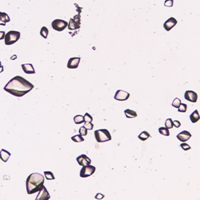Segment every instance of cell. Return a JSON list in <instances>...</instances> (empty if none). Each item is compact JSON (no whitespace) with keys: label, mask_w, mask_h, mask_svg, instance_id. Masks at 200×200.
I'll use <instances>...</instances> for the list:
<instances>
[{"label":"cell","mask_w":200,"mask_h":200,"mask_svg":"<svg viewBox=\"0 0 200 200\" xmlns=\"http://www.w3.org/2000/svg\"><path fill=\"white\" fill-rule=\"evenodd\" d=\"M34 86L25 78L17 76L11 79L5 85L4 89L17 97H22L30 92Z\"/></svg>","instance_id":"1"},{"label":"cell","mask_w":200,"mask_h":200,"mask_svg":"<svg viewBox=\"0 0 200 200\" xmlns=\"http://www.w3.org/2000/svg\"><path fill=\"white\" fill-rule=\"evenodd\" d=\"M44 177L38 173L31 174L27 177L26 182V190L29 195L36 193L42 190L44 187Z\"/></svg>","instance_id":"2"},{"label":"cell","mask_w":200,"mask_h":200,"mask_svg":"<svg viewBox=\"0 0 200 200\" xmlns=\"http://www.w3.org/2000/svg\"><path fill=\"white\" fill-rule=\"evenodd\" d=\"M95 137L99 143L105 142L112 140L110 133L106 129H100L94 132Z\"/></svg>","instance_id":"3"},{"label":"cell","mask_w":200,"mask_h":200,"mask_svg":"<svg viewBox=\"0 0 200 200\" xmlns=\"http://www.w3.org/2000/svg\"><path fill=\"white\" fill-rule=\"evenodd\" d=\"M21 37L20 32L10 31L5 35V44L6 45H13L19 41Z\"/></svg>","instance_id":"4"},{"label":"cell","mask_w":200,"mask_h":200,"mask_svg":"<svg viewBox=\"0 0 200 200\" xmlns=\"http://www.w3.org/2000/svg\"><path fill=\"white\" fill-rule=\"evenodd\" d=\"M52 27L54 30L59 32L63 31L68 25V23L66 21L59 19L54 20L52 23Z\"/></svg>","instance_id":"5"},{"label":"cell","mask_w":200,"mask_h":200,"mask_svg":"<svg viewBox=\"0 0 200 200\" xmlns=\"http://www.w3.org/2000/svg\"><path fill=\"white\" fill-rule=\"evenodd\" d=\"M96 170V167L91 165L84 166L80 172V176L82 178H86L93 175Z\"/></svg>","instance_id":"6"},{"label":"cell","mask_w":200,"mask_h":200,"mask_svg":"<svg viewBox=\"0 0 200 200\" xmlns=\"http://www.w3.org/2000/svg\"><path fill=\"white\" fill-rule=\"evenodd\" d=\"M130 94L123 90H118L115 93L114 99L118 101H125L130 98Z\"/></svg>","instance_id":"7"},{"label":"cell","mask_w":200,"mask_h":200,"mask_svg":"<svg viewBox=\"0 0 200 200\" xmlns=\"http://www.w3.org/2000/svg\"><path fill=\"white\" fill-rule=\"evenodd\" d=\"M177 21L175 18L172 17L168 19L163 24V27L165 30L167 31H170L177 24Z\"/></svg>","instance_id":"8"},{"label":"cell","mask_w":200,"mask_h":200,"mask_svg":"<svg viewBox=\"0 0 200 200\" xmlns=\"http://www.w3.org/2000/svg\"><path fill=\"white\" fill-rule=\"evenodd\" d=\"M76 160L80 166L82 167L90 165L91 163V160L85 154H82L79 155L77 158Z\"/></svg>","instance_id":"9"},{"label":"cell","mask_w":200,"mask_h":200,"mask_svg":"<svg viewBox=\"0 0 200 200\" xmlns=\"http://www.w3.org/2000/svg\"><path fill=\"white\" fill-rule=\"evenodd\" d=\"M184 97L186 100L192 102H196L198 99L197 94L191 90L186 91Z\"/></svg>","instance_id":"10"},{"label":"cell","mask_w":200,"mask_h":200,"mask_svg":"<svg viewBox=\"0 0 200 200\" xmlns=\"http://www.w3.org/2000/svg\"><path fill=\"white\" fill-rule=\"evenodd\" d=\"M80 17H77V19H71L70 21L68 28V29L71 30H76L79 29L80 28Z\"/></svg>","instance_id":"11"},{"label":"cell","mask_w":200,"mask_h":200,"mask_svg":"<svg viewBox=\"0 0 200 200\" xmlns=\"http://www.w3.org/2000/svg\"><path fill=\"white\" fill-rule=\"evenodd\" d=\"M81 58L79 57L71 58L69 60L67 63L68 68L76 69L78 68L80 62Z\"/></svg>","instance_id":"12"},{"label":"cell","mask_w":200,"mask_h":200,"mask_svg":"<svg viewBox=\"0 0 200 200\" xmlns=\"http://www.w3.org/2000/svg\"><path fill=\"white\" fill-rule=\"evenodd\" d=\"M50 195L45 186L42 190L39 191V194L37 196L36 200H48L50 198Z\"/></svg>","instance_id":"13"},{"label":"cell","mask_w":200,"mask_h":200,"mask_svg":"<svg viewBox=\"0 0 200 200\" xmlns=\"http://www.w3.org/2000/svg\"><path fill=\"white\" fill-rule=\"evenodd\" d=\"M191 136V134L187 131H183L177 134V138L182 142H185L190 139Z\"/></svg>","instance_id":"14"},{"label":"cell","mask_w":200,"mask_h":200,"mask_svg":"<svg viewBox=\"0 0 200 200\" xmlns=\"http://www.w3.org/2000/svg\"><path fill=\"white\" fill-rule=\"evenodd\" d=\"M23 71L25 74H35V71L33 65L31 63L23 64L21 65Z\"/></svg>","instance_id":"15"},{"label":"cell","mask_w":200,"mask_h":200,"mask_svg":"<svg viewBox=\"0 0 200 200\" xmlns=\"http://www.w3.org/2000/svg\"><path fill=\"white\" fill-rule=\"evenodd\" d=\"M11 20L9 16L5 12L0 11V25H6V23H9Z\"/></svg>","instance_id":"16"},{"label":"cell","mask_w":200,"mask_h":200,"mask_svg":"<svg viewBox=\"0 0 200 200\" xmlns=\"http://www.w3.org/2000/svg\"><path fill=\"white\" fill-rule=\"evenodd\" d=\"M11 155L10 152L4 149H2L0 151V159L5 163L8 161Z\"/></svg>","instance_id":"17"},{"label":"cell","mask_w":200,"mask_h":200,"mask_svg":"<svg viewBox=\"0 0 200 200\" xmlns=\"http://www.w3.org/2000/svg\"><path fill=\"white\" fill-rule=\"evenodd\" d=\"M190 118L193 123H195L199 120L200 117L197 110H195L190 115Z\"/></svg>","instance_id":"18"},{"label":"cell","mask_w":200,"mask_h":200,"mask_svg":"<svg viewBox=\"0 0 200 200\" xmlns=\"http://www.w3.org/2000/svg\"><path fill=\"white\" fill-rule=\"evenodd\" d=\"M125 114L127 118H135L137 116V114L135 111L128 109L124 111Z\"/></svg>","instance_id":"19"},{"label":"cell","mask_w":200,"mask_h":200,"mask_svg":"<svg viewBox=\"0 0 200 200\" xmlns=\"http://www.w3.org/2000/svg\"><path fill=\"white\" fill-rule=\"evenodd\" d=\"M74 120L76 124H80L84 122V116L81 115H77L74 118Z\"/></svg>","instance_id":"20"},{"label":"cell","mask_w":200,"mask_h":200,"mask_svg":"<svg viewBox=\"0 0 200 200\" xmlns=\"http://www.w3.org/2000/svg\"><path fill=\"white\" fill-rule=\"evenodd\" d=\"M150 136V134L146 131H144L138 135V138L140 140L144 141L148 139Z\"/></svg>","instance_id":"21"},{"label":"cell","mask_w":200,"mask_h":200,"mask_svg":"<svg viewBox=\"0 0 200 200\" xmlns=\"http://www.w3.org/2000/svg\"><path fill=\"white\" fill-rule=\"evenodd\" d=\"M158 131L159 133L162 135H164L165 136H170V132L167 128L161 127L159 128Z\"/></svg>","instance_id":"22"},{"label":"cell","mask_w":200,"mask_h":200,"mask_svg":"<svg viewBox=\"0 0 200 200\" xmlns=\"http://www.w3.org/2000/svg\"><path fill=\"white\" fill-rule=\"evenodd\" d=\"M49 34V30L45 26H43L41 28L40 31V35L42 37L45 39H47Z\"/></svg>","instance_id":"23"},{"label":"cell","mask_w":200,"mask_h":200,"mask_svg":"<svg viewBox=\"0 0 200 200\" xmlns=\"http://www.w3.org/2000/svg\"><path fill=\"white\" fill-rule=\"evenodd\" d=\"M71 139L75 142L79 143L84 141V140L80 134H77L72 136Z\"/></svg>","instance_id":"24"},{"label":"cell","mask_w":200,"mask_h":200,"mask_svg":"<svg viewBox=\"0 0 200 200\" xmlns=\"http://www.w3.org/2000/svg\"><path fill=\"white\" fill-rule=\"evenodd\" d=\"M44 173L45 178L48 180H52L55 179L53 173L50 171H45Z\"/></svg>","instance_id":"25"},{"label":"cell","mask_w":200,"mask_h":200,"mask_svg":"<svg viewBox=\"0 0 200 200\" xmlns=\"http://www.w3.org/2000/svg\"><path fill=\"white\" fill-rule=\"evenodd\" d=\"M165 126L168 129H171L173 127V122L171 118H168L165 122Z\"/></svg>","instance_id":"26"},{"label":"cell","mask_w":200,"mask_h":200,"mask_svg":"<svg viewBox=\"0 0 200 200\" xmlns=\"http://www.w3.org/2000/svg\"><path fill=\"white\" fill-rule=\"evenodd\" d=\"M181 103V100L178 98H175L174 100H173V102L172 103V106L174 107L177 108H178L179 107Z\"/></svg>","instance_id":"27"},{"label":"cell","mask_w":200,"mask_h":200,"mask_svg":"<svg viewBox=\"0 0 200 200\" xmlns=\"http://www.w3.org/2000/svg\"><path fill=\"white\" fill-rule=\"evenodd\" d=\"M187 105L184 103H181L179 107L178 112H182V113H185L187 111Z\"/></svg>","instance_id":"28"},{"label":"cell","mask_w":200,"mask_h":200,"mask_svg":"<svg viewBox=\"0 0 200 200\" xmlns=\"http://www.w3.org/2000/svg\"><path fill=\"white\" fill-rule=\"evenodd\" d=\"M84 122H92L93 120V117L88 113H86L84 116Z\"/></svg>","instance_id":"29"},{"label":"cell","mask_w":200,"mask_h":200,"mask_svg":"<svg viewBox=\"0 0 200 200\" xmlns=\"http://www.w3.org/2000/svg\"><path fill=\"white\" fill-rule=\"evenodd\" d=\"M79 133L82 136H85L87 134V130L86 129L85 127H81L79 130Z\"/></svg>","instance_id":"30"},{"label":"cell","mask_w":200,"mask_h":200,"mask_svg":"<svg viewBox=\"0 0 200 200\" xmlns=\"http://www.w3.org/2000/svg\"><path fill=\"white\" fill-rule=\"evenodd\" d=\"M87 130H92L94 128V125L91 122H85L83 126Z\"/></svg>","instance_id":"31"},{"label":"cell","mask_w":200,"mask_h":200,"mask_svg":"<svg viewBox=\"0 0 200 200\" xmlns=\"http://www.w3.org/2000/svg\"><path fill=\"white\" fill-rule=\"evenodd\" d=\"M180 146L181 148H182L184 151H188V150H190L191 149V147H190L189 145H188V144L186 143L181 144Z\"/></svg>","instance_id":"32"},{"label":"cell","mask_w":200,"mask_h":200,"mask_svg":"<svg viewBox=\"0 0 200 200\" xmlns=\"http://www.w3.org/2000/svg\"><path fill=\"white\" fill-rule=\"evenodd\" d=\"M173 4V0H166L165 2L164 6L167 7H172Z\"/></svg>","instance_id":"33"},{"label":"cell","mask_w":200,"mask_h":200,"mask_svg":"<svg viewBox=\"0 0 200 200\" xmlns=\"http://www.w3.org/2000/svg\"><path fill=\"white\" fill-rule=\"evenodd\" d=\"M173 126H174L175 128H179L181 126V124L179 121L175 120L173 122Z\"/></svg>","instance_id":"34"},{"label":"cell","mask_w":200,"mask_h":200,"mask_svg":"<svg viewBox=\"0 0 200 200\" xmlns=\"http://www.w3.org/2000/svg\"><path fill=\"white\" fill-rule=\"evenodd\" d=\"M5 31H0V40H2L5 38Z\"/></svg>","instance_id":"35"},{"label":"cell","mask_w":200,"mask_h":200,"mask_svg":"<svg viewBox=\"0 0 200 200\" xmlns=\"http://www.w3.org/2000/svg\"><path fill=\"white\" fill-rule=\"evenodd\" d=\"M3 70H4V68H3V66H2L1 63L0 61V73L2 72L3 71Z\"/></svg>","instance_id":"36"}]
</instances>
